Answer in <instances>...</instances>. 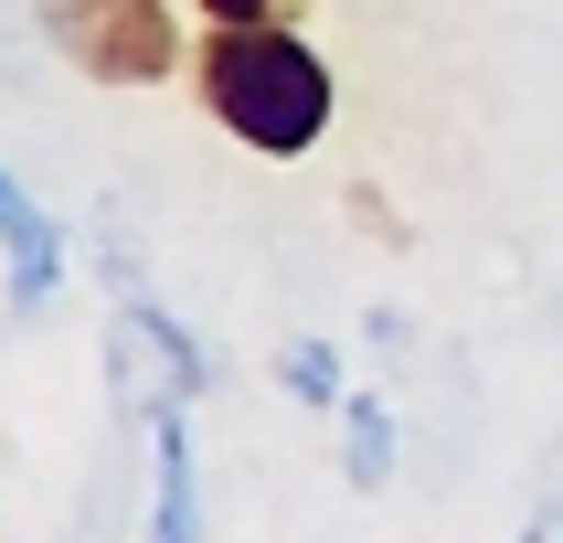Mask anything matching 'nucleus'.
I'll list each match as a JSON object with an SVG mask.
<instances>
[{"label": "nucleus", "mask_w": 563, "mask_h": 543, "mask_svg": "<svg viewBox=\"0 0 563 543\" xmlns=\"http://www.w3.org/2000/svg\"><path fill=\"white\" fill-rule=\"evenodd\" d=\"M191 86H202V118H213L223 139H245V150H266V160L319 150V139H330V107H341L319 43L287 32V22H213L202 54H191Z\"/></svg>", "instance_id": "1"}, {"label": "nucleus", "mask_w": 563, "mask_h": 543, "mask_svg": "<svg viewBox=\"0 0 563 543\" xmlns=\"http://www.w3.org/2000/svg\"><path fill=\"white\" fill-rule=\"evenodd\" d=\"M43 32L96 86H170V64H181V11L170 0H43Z\"/></svg>", "instance_id": "2"}, {"label": "nucleus", "mask_w": 563, "mask_h": 543, "mask_svg": "<svg viewBox=\"0 0 563 543\" xmlns=\"http://www.w3.org/2000/svg\"><path fill=\"white\" fill-rule=\"evenodd\" d=\"M107 362H118V415H128V426H150L159 405H191V394L213 383V351L191 341L150 287L118 298V319H107Z\"/></svg>", "instance_id": "3"}, {"label": "nucleus", "mask_w": 563, "mask_h": 543, "mask_svg": "<svg viewBox=\"0 0 563 543\" xmlns=\"http://www.w3.org/2000/svg\"><path fill=\"white\" fill-rule=\"evenodd\" d=\"M0 278H11V319H43L54 287H64V235H54V214L32 203L22 171H0Z\"/></svg>", "instance_id": "4"}, {"label": "nucleus", "mask_w": 563, "mask_h": 543, "mask_svg": "<svg viewBox=\"0 0 563 543\" xmlns=\"http://www.w3.org/2000/svg\"><path fill=\"white\" fill-rule=\"evenodd\" d=\"M150 543H202V469H191V405H159L150 426Z\"/></svg>", "instance_id": "5"}, {"label": "nucleus", "mask_w": 563, "mask_h": 543, "mask_svg": "<svg viewBox=\"0 0 563 543\" xmlns=\"http://www.w3.org/2000/svg\"><path fill=\"white\" fill-rule=\"evenodd\" d=\"M341 479L351 490H383L394 479V405H373V394L341 405Z\"/></svg>", "instance_id": "6"}, {"label": "nucleus", "mask_w": 563, "mask_h": 543, "mask_svg": "<svg viewBox=\"0 0 563 543\" xmlns=\"http://www.w3.org/2000/svg\"><path fill=\"white\" fill-rule=\"evenodd\" d=\"M277 383L298 394V405H351L341 351H330V341H287V351H277Z\"/></svg>", "instance_id": "7"}, {"label": "nucleus", "mask_w": 563, "mask_h": 543, "mask_svg": "<svg viewBox=\"0 0 563 543\" xmlns=\"http://www.w3.org/2000/svg\"><path fill=\"white\" fill-rule=\"evenodd\" d=\"M191 11H202V22H287L298 0H191Z\"/></svg>", "instance_id": "8"}]
</instances>
